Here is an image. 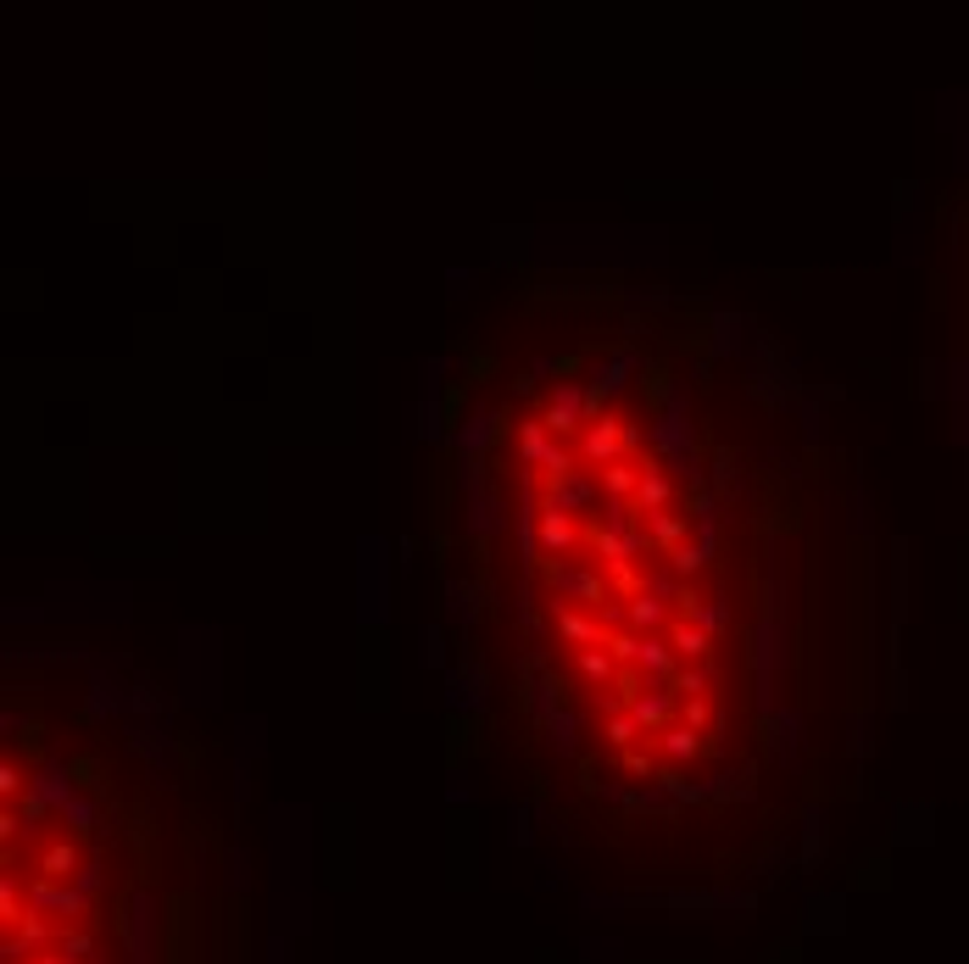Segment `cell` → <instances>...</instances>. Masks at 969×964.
I'll list each match as a JSON object with an SVG mask.
<instances>
[{"mask_svg":"<svg viewBox=\"0 0 969 964\" xmlns=\"http://www.w3.org/2000/svg\"><path fill=\"white\" fill-rule=\"evenodd\" d=\"M484 374H496V357H491V351H474V363H468V380H462V385H479Z\"/></svg>","mask_w":969,"mask_h":964,"instance_id":"obj_18","label":"cell"},{"mask_svg":"<svg viewBox=\"0 0 969 964\" xmlns=\"http://www.w3.org/2000/svg\"><path fill=\"white\" fill-rule=\"evenodd\" d=\"M663 752H674V759H697V752H702V730L669 725V730H663Z\"/></svg>","mask_w":969,"mask_h":964,"instance_id":"obj_9","label":"cell"},{"mask_svg":"<svg viewBox=\"0 0 969 964\" xmlns=\"http://www.w3.org/2000/svg\"><path fill=\"white\" fill-rule=\"evenodd\" d=\"M669 496H674V479L652 463L646 474H641V486H636V496H629V513H669Z\"/></svg>","mask_w":969,"mask_h":964,"instance_id":"obj_4","label":"cell"},{"mask_svg":"<svg viewBox=\"0 0 969 964\" xmlns=\"http://www.w3.org/2000/svg\"><path fill=\"white\" fill-rule=\"evenodd\" d=\"M580 675L591 680V686H607V680L619 675V669H613V653H597V647H585V653H580Z\"/></svg>","mask_w":969,"mask_h":964,"instance_id":"obj_11","label":"cell"},{"mask_svg":"<svg viewBox=\"0 0 969 964\" xmlns=\"http://www.w3.org/2000/svg\"><path fill=\"white\" fill-rule=\"evenodd\" d=\"M68 775L78 786H100V759H95V752H78V759L68 764Z\"/></svg>","mask_w":969,"mask_h":964,"instance_id":"obj_14","label":"cell"},{"mask_svg":"<svg viewBox=\"0 0 969 964\" xmlns=\"http://www.w3.org/2000/svg\"><path fill=\"white\" fill-rule=\"evenodd\" d=\"M580 351H563V357H552V374H563V385H568V374H580Z\"/></svg>","mask_w":969,"mask_h":964,"instance_id":"obj_20","label":"cell"},{"mask_svg":"<svg viewBox=\"0 0 969 964\" xmlns=\"http://www.w3.org/2000/svg\"><path fill=\"white\" fill-rule=\"evenodd\" d=\"M73 870H78V853H73L68 842H56L45 858H39V875H45V881H68Z\"/></svg>","mask_w":969,"mask_h":964,"instance_id":"obj_10","label":"cell"},{"mask_svg":"<svg viewBox=\"0 0 969 964\" xmlns=\"http://www.w3.org/2000/svg\"><path fill=\"white\" fill-rule=\"evenodd\" d=\"M541 547H546V558H568L580 547V524L568 518L563 508H546L541 513Z\"/></svg>","mask_w":969,"mask_h":964,"instance_id":"obj_2","label":"cell"},{"mask_svg":"<svg viewBox=\"0 0 969 964\" xmlns=\"http://www.w3.org/2000/svg\"><path fill=\"white\" fill-rule=\"evenodd\" d=\"M613 591H619V597H629V602L646 597V580L636 574V558H629V563H613Z\"/></svg>","mask_w":969,"mask_h":964,"instance_id":"obj_13","label":"cell"},{"mask_svg":"<svg viewBox=\"0 0 969 964\" xmlns=\"http://www.w3.org/2000/svg\"><path fill=\"white\" fill-rule=\"evenodd\" d=\"M685 530H691L685 513H652V530H646V535H652V547H658V552L674 558V552H680V535H685Z\"/></svg>","mask_w":969,"mask_h":964,"instance_id":"obj_5","label":"cell"},{"mask_svg":"<svg viewBox=\"0 0 969 964\" xmlns=\"http://www.w3.org/2000/svg\"><path fill=\"white\" fill-rule=\"evenodd\" d=\"M568 591H574L580 607H602L607 602V580H602V569H580V574H568Z\"/></svg>","mask_w":969,"mask_h":964,"instance_id":"obj_7","label":"cell"},{"mask_svg":"<svg viewBox=\"0 0 969 964\" xmlns=\"http://www.w3.org/2000/svg\"><path fill=\"white\" fill-rule=\"evenodd\" d=\"M641 396H646V407H669V363L663 357H652L641 368Z\"/></svg>","mask_w":969,"mask_h":964,"instance_id":"obj_8","label":"cell"},{"mask_svg":"<svg viewBox=\"0 0 969 964\" xmlns=\"http://www.w3.org/2000/svg\"><path fill=\"white\" fill-rule=\"evenodd\" d=\"M669 647H674L680 658H697V663H708V631H702V624H691V619L669 624Z\"/></svg>","mask_w":969,"mask_h":964,"instance_id":"obj_6","label":"cell"},{"mask_svg":"<svg viewBox=\"0 0 969 964\" xmlns=\"http://www.w3.org/2000/svg\"><path fill=\"white\" fill-rule=\"evenodd\" d=\"M619 764H624L629 775H636V781H646V775H658V759H652V752H646V747H629V752H624V759H619Z\"/></svg>","mask_w":969,"mask_h":964,"instance_id":"obj_15","label":"cell"},{"mask_svg":"<svg viewBox=\"0 0 969 964\" xmlns=\"http://www.w3.org/2000/svg\"><path fill=\"white\" fill-rule=\"evenodd\" d=\"M702 563H708V558H702V547H680V552H674V569H680V574H697Z\"/></svg>","mask_w":969,"mask_h":964,"instance_id":"obj_17","label":"cell"},{"mask_svg":"<svg viewBox=\"0 0 969 964\" xmlns=\"http://www.w3.org/2000/svg\"><path fill=\"white\" fill-rule=\"evenodd\" d=\"M552 619H557V631H563L568 641H574L580 653H585V647H597V641L607 647V631H602V619H585L580 607H568V602H552Z\"/></svg>","mask_w":969,"mask_h":964,"instance_id":"obj_3","label":"cell"},{"mask_svg":"<svg viewBox=\"0 0 969 964\" xmlns=\"http://www.w3.org/2000/svg\"><path fill=\"white\" fill-rule=\"evenodd\" d=\"M17 752H28V759H39V725H23V730H17Z\"/></svg>","mask_w":969,"mask_h":964,"instance_id":"obj_19","label":"cell"},{"mask_svg":"<svg viewBox=\"0 0 969 964\" xmlns=\"http://www.w3.org/2000/svg\"><path fill=\"white\" fill-rule=\"evenodd\" d=\"M641 446V430L624 424V418H597V424H585V441H580V457L585 463H624L629 452Z\"/></svg>","mask_w":969,"mask_h":964,"instance_id":"obj_1","label":"cell"},{"mask_svg":"<svg viewBox=\"0 0 969 964\" xmlns=\"http://www.w3.org/2000/svg\"><path fill=\"white\" fill-rule=\"evenodd\" d=\"M663 619V607L652 602V597H636V607H629V624H658Z\"/></svg>","mask_w":969,"mask_h":964,"instance_id":"obj_16","label":"cell"},{"mask_svg":"<svg viewBox=\"0 0 969 964\" xmlns=\"http://www.w3.org/2000/svg\"><path fill=\"white\" fill-rule=\"evenodd\" d=\"M680 725H691V730H713V697H685L680 703Z\"/></svg>","mask_w":969,"mask_h":964,"instance_id":"obj_12","label":"cell"}]
</instances>
